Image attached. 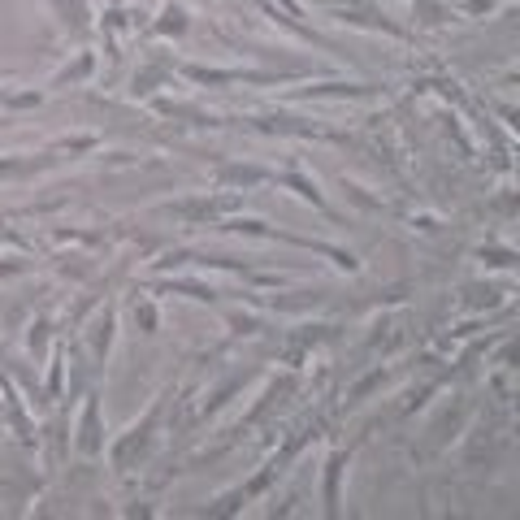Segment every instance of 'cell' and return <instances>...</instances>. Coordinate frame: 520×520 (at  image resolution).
<instances>
[{
  "mask_svg": "<svg viewBox=\"0 0 520 520\" xmlns=\"http://www.w3.org/2000/svg\"><path fill=\"white\" fill-rule=\"evenodd\" d=\"M174 74H182L195 87H278L299 78L295 70H243V65H174Z\"/></svg>",
  "mask_w": 520,
  "mask_h": 520,
  "instance_id": "cell-2",
  "label": "cell"
},
{
  "mask_svg": "<svg viewBox=\"0 0 520 520\" xmlns=\"http://www.w3.org/2000/svg\"><path fill=\"white\" fill-rule=\"evenodd\" d=\"M48 334H52V321L48 317H35L31 325H26V351L39 360L44 356V347H48Z\"/></svg>",
  "mask_w": 520,
  "mask_h": 520,
  "instance_id": "cell-23",
  "label": "cell"
},
{
  "mask_svg": "<svg viewBox=\"0 0 520 520\" xmlns=\"http://www.w3.org/2000/svg\"><path fill=\"white\" fill-rule=\"evenodd\" d=\"M135 325L143 334H156V325H161V312H156L152 299H135Z\"/></svg>",
  "mask_w": 520,
  "mask_h": 520,
  "instance_id": "cell-26",
  "label": "cell"
},
{
  "mask_svg": "<svg viewBox=\"0 0 520 520\" xmlns=\"http://www.w3.org/2000/svg\"><path fill=\"white\" fill-rule=\"evenodd\" d=\"M265 182H273V169L269 165H252V161H221L217 165V187L221 191H256V187H265Z\"/></svg>",
  "mask_w": 520,
  "mask_h": 520,
  "instance_id": "cell-9",
  "label": "cell"
},
{
  "mask_svg": "<svg viewBox=\"0 0 520 520\" xmlns=\"http://www.w3.org/2000/svg\"><path fill=\"white\" fill-rule=\"evenodd\" d=\"M503 299H507L503 286H490V282H468V286H464V308H473V312H481V308H499Z\"/></svg>",
  "mask_w": 520,
  "mask_h": 520,
  "instance_id": "cell-18",
  "label": "cell"
},
{
  "mask_svg": "<svg viewBox=\"0 0 520 520\" xmlns=\"http://www.w3.org/2000/svg\"><path fill=\"white\" fill-rule=\"evenodd\" d=\"M347 464H351V451H347V447H338V451L325 455V481H321V503H325V516H338V490H343Z\"/></svg>",
  "mask_w": 520,
  "mask_h": 520,
  "instance_id": "cell-10",
  "label": "cell"
},
{
  "mask_svg": "<svg viewBox=\"0 0 520 520\" xmlns=\"http://www.w3.org/2000/svg\"><path fill=\"white\" fill-rule=\"evenodd\" d=\"M330 18H334V22H343V26H356V31H369V35L403 39V44L412 39L408 26L390 18V13H386L382 5H377V0H343L338 9H330Z\"/></svg>",
  "mask_w": 520,
  "mask_h": 520,
  "instance_id": "cell-4",
  "label": "cell"
},
{
  "mask_svg": "<svg viewBox=\"0 0 520 520\" xmlns=\"http://www.w3.org/2000/svg\"><path fill=\"white\" fill-rule=\"evenodd\" d=\"M468 412H473V403H468L464 395H455V408H447L434 421V429H429V434H434V447H447L451 438H460V429H464V421H468Z\"/></svg>",
  "mask_w": 520,
  "mask_h": 520,
  "instance_id": "cell-15",
  "label": "cell"
},
{
  "mask_svg": "<svg viewBox=\"0 0 520 520\" xmlns=\"http://www.w3.org/2000/svg\"><path fill=\"white\" fill-rule=\"evenodd\" d=\"M96 70H100L96 52H91V48H78L74 61H65L61 70L48 78V87H78V83H87V78H96Z\"/></svg>",
  "mask_w": 520,
  "mask_h": 520,
  "instance_id": "cell-13",
  "label": "cell"
},
{
  "mask_svg": "<svg viewBox=\"0 0 520 520\" xmlns=\"http://www.w3.org/2000/svg\"><path fill=\"white\" fill-rule=\"evenodd\" d=\"M477 256L486 260L490 269H512V265H516V252H512V247H477Z\"/></svg>",
  "mask_w": 520,
  "mask_h": 520,
  "instance_id": "cell-28",
  "label": "cell"
},
{
  "mask_svg": "<svg viewBox=\"0 0 520 520\" xmlns=\"http://www.w3.org/2000/svg\"><path fill=\"white\" fill-rule=\"evenodd\" d=\"M0 442H5V416H0Z\"/></svg>",
  "mask_w": 520,
  "mask_h": 520,
  "instance_id": "cell-31",
  "label": "cell"
},
{
  "mask_svg": "<svg viewBox=\"0 0 520 520\" xmlns=\"http://www.w3.org/2000/svg\"><path fill=\"white\" fill-rule=\"evenodd\" d=\"M18 273H31V260L26 256H0V278H18Z\"/></svg>",
  "mask_w": 520,
  "mask_h": 520,
  "instance_id": "cell-29",
  "label": "cell"
},
{
  "mask_svg": "<svg viewBox=\"0 0 520 520\" xmlns=\"http://www.w3.org/2000/svg\"><path fill=\"white\" fill-rule=\"evenodd\" d=\"M273 182H278V187H286L291 195H299V200H304V204H312V208H317L321 217H330V221L338 217V213H334V204H330V200H325V195H321L317 178H312L304 165H286L282 174H278V169H273Z\"/></svg>",
  "mask_w": 520,
  "mask_h": 520,
  "instance_id": "cell-7",
  "label": "cell"
},
{
  "mask_svg": "<svg viewBox=\"0 0 520 520\" xmlns=\"http://www.w3.org/2000/svg\"><path fill=\"white\" fill-rule=\"evenodd\" d=\"M382 87L377 83H343V78H330V83H308L291 91L286 100H377Z\"/></svg>",
  "mask_w": 520,
  "mask_h": 520,
  "instance_id": "cell-8",
  "label": "cell"
},
{
  "mask_svg": "<svg viewBox=\"0 0 520 520\" xmlns=\"http://www.w3.org/2000/svg\"><path fill=\"white\" fill-rule=\"evenodd\" d=\"M412 18H416V26L434 31V26H447L455 18V9H451V0H412Z\"/></svg>",
  "mask_w": 520,
  "mask_h": 520,
  "instance_id": "cell-17",
  "label": "cell"
},
{
  "mask_svg": "<svg viewBox=\"0 0 520 520\" xmlns=\"http://www.w3.org/2000/svg\"><path fill=\"white\" fill-rule=\"evenodd\" d=\"M169 74H174L169 65H139V70L130 74V91H135V96H152L161 83H169Z\"/></svg>",
  "mask_w": 520,
  "mask_h": 520,
  "instance_id": "cell-21",
  "label": "cell"
},
{
  "mask_svg": "<svg viewBox=\"0 0 520 520\" xmlns=\"http://www.w3.org/2000/svg\"><path fill=\"white\" fill-rule=\"evenodd\" d=\"M156 295H191V299H200V304H217L226 291H217L213 282H200V278H169V282H156L152 286Z\"/></svg>",
  "mask_w": 520,
  "mask_h": 520,
  "instance_id": "cell-16",
  "label": "cell"
},
{
  "mask_svg": "<svg viewBox=\"0 0 520 520\" xmlns=\"http://www.w3.org/2000/svg\"><path fill=\"white\" fill-rule=\"evenodd\" d=\"M338 187H343V195L360 208V213H386V200H382V195H373L369 187H360L356 178H347V174H343V178H338Z\"/></svg>",
  "mask_w": 520,
  "mask_h": 520,
  "instance_id": "cell-20",
  "label": "cell"
},
{
  "mask_svg": "<svg viewBox=\"0 0 520 520\" xmlns=\"http://www.w3.org/2000/svg\"><path fill=\"white\" fill-rule=\"evenodd\" d=\"M165 399H169V390H161L156 395V403L148 412H143V421H135L126 429V438H117L113 442V473H130V468H139L143 460L152 455V447H156V425H161V408H165Z\"/></svg>",
  "mask_w": 520,
  "mask_h": 520,
  "instance_id": "cell-3",
  "label": "cell"
},
{
  "mask_svg": "<svg viewBox=\"0 0 520 520\" xmlns=\"http://www.w3.org/2000/svg\"><path fill=\"white\" fill-rule=\"evenodd\" d=\"M217 230H226V234H247V239H269V243H291L299 247V252H312V256H325L334 269H343V273H360V256L351 252V247H338V243H325V239H304V234H291V230H278V226H269V221H260V217H247V213H226L221 221H213Z\"/></svg>",
  "mask_w": 520,
  "mask_h": 520,
  "instance_id": "cell-1",
  "label": "cell"
},
{
  "mask_svg": "<svg viewBox=\"0 0 520 520\" xmlns=\"http://www.w3.org/2000/svg\"><path fill=\"white\" fill-rule=\"evenodd\" d=\"M191 31V9L182 5V0H165L161 9H156V18H152V35H161V39H182Z\"/></svg>",
  "mask_w": 520,
  "mask_h": 520,
  "instance_id": "cell-12",
  "label": "cell"
},
{
  "mask_svg": "<svg viewBox=\"0 0 520 520\" xmlns=\"http://www.w3.org/2000/svg\"><path fill=\"white\" fill-rule=\"evenodd\" d=\"M5 96H9V87H0V109H5Z\"/></svg>",
  "mask_w": 520,
  "mask_h": 520,
  "instance_id": "cell-30",
  "label": "cell"
},
{
  "mask_svg": "<svg viewBox=\"0 0 520 520\" xmlns=\"http://www.w3.org/2000/svg\"><path fill=\"white\" fill-rule=\"evenodd\" d=\"M57 165V156H26V152H9V156H0V178L5 182H26V178H35V174H44V169Z\"/></svg>",
  "mask_w": 520,
  "mask_h": 520,
  "instance_id": "cell-11",
  "label": "cell"
},
{
  "mask_svg": "<svg viewBox=\"0 0 520 520\" xmlns=\"http://www.w3.org/2000/svg\"><path fill=\"white\" fill-rule=\"evenodd\" d=\"M44 104V91L26 87V91H9L5 96V113H22V109H39Z\"/></svg>",
  "mask_w": 520,
  "mask_h": 520,
  "instance_id": "cell-25",
  "label": "cell"
},
{
  "mask_svg": "<svg viewBox=\"0 0 520 520\" xmlns=\"http://www.w3.org/2000/svg\"><path fill=\"white\" fill-rule=\"evenodd\" d=\"M390 377H395L390 369H373L369 377H360V382L347 390V408H356V403H364L369 395H377V390H382V386H390Z\"/></svg>",
  "mask_w": 520,
  "mask_h": 520,
  "instance_id": "cell-22",
  "label": "cell"
},
{
  "mask_svg": "<svg viewBox=\"0 0 520 520\" xmlns=\"http://www.w3.org/2000/svg\"><path fill=\"white\" fill-rule=\"evenodd\" d=\"M74 447L83 460H100L104 455V408H100V390H83V412L74 425Z\"/></svg>",
  "mask_w": 520,
  "mask_h": 520,
  "instance_id": "cell-5",
  "label": "cell"
},
{
  "mask_svg": "<svg viewBox=\"0 0 520 520\" xmlns=\"http://www.w3.org/2000/svg\"><path fill=\"white\" fill-rule=\"evenodd\" d=\"M451 9H455V18H486L499 5L494 0H451Z\"/></svg>",
  "mask_w": 520,
  "mask_h": 520,
  "instance_id": "cell-27",
  "label": "cell"
},
{
  "mask_svg": "<svg viewBox=\"0 0 520 520\" xmlns=\"http://www.w3.org/2000/svg\"><path fill=\"white\" fill-rule=\"evenodd\" d=\"M226 325H230V338H256V334L269 330V317H260V312L230 308V312H226Z\"/></svg>",
  "mask_w": 520,
  "mask_h": 520,
  "instance_id": "cell-19",
  "label": "cell"
},
{
  "mask_svg": "<svg viewBox=\"0 0 520 520\" xmlns=\"http://www.w3.org/2000/svg\"><path fill=\"white\" fill-rule=\"evenodd\" d=\"M48 399H61V390H65V347L61 351H52V360H48Z\"/></svg>",
  "mask_w": 520,
  "mask_h": 520,
  "instance_id": "cell-24",
  "label": "cell"
},
{
  "mask_svg": "<svg viewBox=\"0 0 520 520\" xmlns=\"http://www.w3.org/2000/svg\"><path fill=\"white\" fill-rule=\"evenodd\" d=\"M0 78H18V74H13V70H0Z\"/></svg>",
  "mask_w": 520,
  "mask_h": 520,
  "instance_id": "cell-32",
  "label": "cell"
},
{
  "mask_svg": "<svg viewBox=\"0 0 520 520\" xmlns=\"http://www.w3.org/2000/svg\"><path fill=\"white\" fill-rule=\"evenodd\" d=\"M113 343H117V308H100L96 317L87 321L83 338H78V351L91 360V369H100V364L109 360Z\"/></svg>",
  "mask_w": 520,
  "mask_h": 520,
  "instance_id": "cell-6",
  "label": "cell"
},
{
  "mask_svg": "<svg viewBox=\"0 0 520 520\" xmlns=\"http://www.w3.org/2000/svg\"><path fill=\"white\" fill-rule=\"evenodd\" d=\"M44 5L57 13V22L65 26V31H74V35H87L91 26H96V22H91V5H87V0H44Z\"/></svg>",
  "mask_w": 520,
  "mask_h": 520,
  "instance_id": "cell-14",
  "label": "cell"
}]
</instances>
